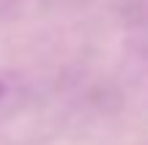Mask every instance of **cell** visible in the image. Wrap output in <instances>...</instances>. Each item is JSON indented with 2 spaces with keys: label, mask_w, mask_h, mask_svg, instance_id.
Returning <instances> with one entry per match:
<instances>
[{
  "label": "cell",
  "mask_w": 148,
  "mask_h": 145,
  "mask_svg": "<svg viewBox=\"0 0 148 145\" xmlns=\"http://www.w3.org/2000/svg\"><path fill=\"white\" fill-rule=\"evenodd\" d=\"M30 101V85L14 71H0V123L14 118Z\"/></svg>",
  "instance_id": "obj_1"
}]
</instances>
